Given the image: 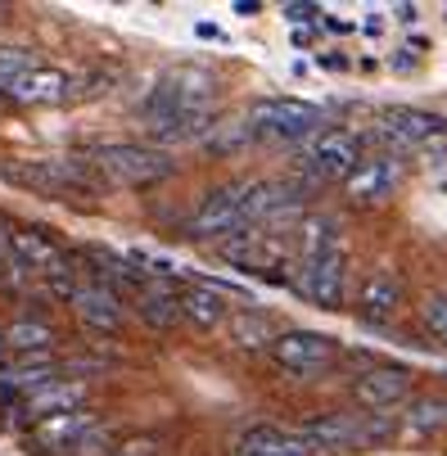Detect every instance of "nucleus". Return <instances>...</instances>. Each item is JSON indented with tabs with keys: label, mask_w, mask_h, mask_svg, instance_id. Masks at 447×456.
Returning a JSON list of instances; mask_svg holds the SVG:
<instances>
[{
	"label": "nucleus",
	"mask_w": 447,
	"mask_h": 456,
	"mask_svg": "<svg viewBox=\"0 0 447 456\" xmlns=\"http://www.w3.org/2000/svg\"><path fill=\"white\" fill-rule=\"evenodd\" d=\"M86 403V384H77V379H54V384H45V388H37V394H28L23 398V420H50V416H63V411H77Z\"/></svg>",
	"instance_id": "nucleus-16"
},
{
	"label": "nucleus",
	"mask_w": 447,
	"mask_h": 456,
	"mask_svg": "<svg viewBox=\"0 0 447 456\" xmlns=\"http://www.w3.org/2000/svg\"><path fill=\"white\" fill-rule=\"evenodd\" d=\"M109 447H113V438H109V429L104 425H95L91 434H82L69 452H63V456H109Z\"/></svg>",
	"instance_id": "nucleus-29"
},
{
	"label": "nucleus",
	"mask_w": 447,
	"mask_h": 456,
	"mask_svg": "<svg viewBox=\"0 0 447 456\" xmlns=\"http://www.w3.org/2000/svg\"><path fill=\"white\" fill-rule=\"evenodd\" d=\"M244 194H248V181H235V185L213 190L208 200L195 208V217H190V235H195V240H231V235L248 231Z\"/></svg>",
	"instance_id": "nucleus-8"
},
{
	"label": "nucleus",
	"mask_w": 447,
	"mask_h": 456,
	"mask_svg": "<svg viewBox=\"0 0 447 456\" xmlns=\"http://www.w3.org/2000/svg\"><path fill=\"white\" fill-rule=\"evenodd\" d=\"M73 312L82 316V325H91V330H100V335H113L118 325H122V298H118V289H109L104 281L77 285Z\"/></svg>",
	"instance_id": "nucleus-13"
},
{
	"label": "nucleus",
	"mask_w": 447,
	"mask_h": 456,
	"mask_svg": "<svg viewBox=\"0 0 447 456\" xmlns=\"http://www.w3.org/2000/svg\"><path fill=\"white\" fill-rule=\"evenodd\" d=\"M10 95L19 104H63V100H73V73H63V69H50V63H37L32 73H23Z\"/></svg>",
	"instance_id": "nucleus-15"
},
{
	"label": "nucleus",
	"mask_w": 447,
	"mask_h": 456,
	"mask_svg": "<svg viewBox=\"0 0 447 456\" xmlns=\"http://www.w3.org/2000/svg\"><path fill=\"white\" fill-rule=\"evenodd\" d=\"M0 339H5V348H14V353H45L54 344V330L45 321H14Z\"/></svg>",
	"instance_id": "nucleus-24"
},
{
	"label": "nucleus",
	"mask_w": 447,
	"mask_h": 456,
	"mask_svg": "<svg viewBox=\"0 0 447 456\" xmlns=\"http://www.w3.org/2000/svg\"><path fill=\"white\" fill-rule=\"evenodd\" d=\"M136 312H141V321L150 325V330H172V325L181 321L176 294L167 285H150V281H145V289H136Z\"/></svg>",
	"instance_id": "nucleus-20"
},
{
	"label": "nucleus",
	"mask_w": 447,
	"mask_h": 456,
	"mask_svg": "<svg viewBox=\"0 0 447 456\" xmlns=\"http://www.w3.org/2000/svg\"><path fill=\"white\" fill-rule=\"evenodd\" d=\"M226 325H231V344L244 348V353H258V348H272V344H276V325H272L267 312L244 307V312H235Z\"/></svg>",
	"instance_id": "nucleus-21"
},
{
	"label": "nucleus",
	"mask_w": 447,
	"mask_h": 456,
	"mask_svg": "<svg viewBox=\"0 0 447 456\" xmlns=\"http://www.w3.org/2000/svg\"><path fill=\"white\" fill-rule=\"evenodd\" d=\"M100 420L91 416V411H63V416H50V420H37L32 425V443H37V452H45V456H63L82 434H91Z\"/></svg>",
	"instance_id": "nucleus-14"
},
{
	"label": "nucleus",
	"mask_w": 447,
	"mask_h": 456,
	"mask_svg": "<svg viewBox=\"0 0 447 456\" xmlns=\"http://www.w3.org/2000/svg\"><path fill=\"white\" fill-rule=\"evenodd\" d=\"M204 141H208V150L231 154V150L248 145V141H253V132H248V122H244V118H240V122H213V132H208Z\"/></svg>",
	"instance_id": "nucleus-26"
},
{
	"label": "nucleus",
	"mask_w": 447,
	"mask_h": 456,
	"mask_svg": "<svg viewBox=\"0 0 447 456\" xmlns=\"http://www.w3.org/2000/svg\"><path fill=\"white\" fill-rule=\"evenodd\" d=\"M398 303H402V285H398L389 272H375V276L362 285V312H366V316H375V321L394 316V312H398Z\"/></svg>",
	"instance_id": "nucleus-23"
},
{
	"label": "nucleus",
	"mask_w": 447,
	"mask_h": 456,
	"mask_svg": "<svg viewBox=\"0 0 447 456\" xmlns=\"http://www.w3.org/2000/svg\"><path fill=\"white\" fill-rule=\"evenodd\" d=\"M298 434H303V443L312 447V452H339V447H366V443H375V438H389V425L379 420V416H370V420H357V416H321V420H307V425H298Z\"/></svg>",
	"instance_id": "nucleus-9"
},
{
	"label": "nucleus",
	"mask_w": 447,
	"mask_h": 456,
	"mask_svg": "<svg viewBox=\"0 0 447 456\" xmlns=\"http://www.w3.org/2000/svg\"><path fill=\"white\" fill-rule=\"evenodd\" d=\"M91 172L109 185H150V181H163L172 176V159L154 145H100L91 150Z\"/></svg>",
	"instance_id": "nucleus-3"
},
{
	"label": "nucleus",
	"mask_w": 447,
	"mask_h": 456,
	"mask_svg": "<svg viewBox=\"0 0 447 456\" xmlns=\"http://www.w3.org/2000/svg\"><path fill=\"white\" fill-rule=\"evenodd\" d=\"M213 95H217V77L199 63H176L158 77V86L150 91L145 100V122L150 118H167V113H208L213 109Z\"/></svg>",
	"instance_id": "nucleus-1"
},
{
	"label": "nucleus",
	"mask_w": 447,
	"mask_h": 456,
	"mask_svg": "<svg viewBox=\"0 0 447 456\" xmlns=\"http://www.w3.org/2000/svg\"><path fill=\"white\" fill-rule=\"evenodd\" d=\"M0 176L23 185V190H37V194H69V190H95L100 176L91 172L86 159H19V163H5Z\"/></svg>",
	"instance_id": "nucleus-4"
},
{
	"label": "nucleus",
	"mask_w": 447,
	"mask_h": 456,
	"mask_svg": "<svg viewBox=\"0 0 447 456\" xmlns=\"http://www.w3.org/2000/svg\"><path fill=\"white\" fill-rule=\"evenodd\" d=\"M248 132L253 141H307L321 132V122H326V109L321 104H312V100H289V95H272V100H258L248 113Z\"/></svg>",
	"instance_id": "nucleus-2"
},
{
	"label": "nucleus",
	"mask_w": 447,
	"mask_h": 456,
	"mask_svg": "<svg viewBox=\"0 0 447 456\" xmlns=\"http://www.w3.org/2000/svg\"><path fill=\"white\" fill-rule=\"evenodd\" d=\"M272 362L298 379H312V375H326L339 362V344L321 330H285L272 344Z\"/></svg>",
	"instance_id": "nucleus-7"
},
{
	"label": "nucleus",
	"mask_w": 447,
	"mask_h": 456,
	"mask_svg": "<svg viewBox=\"0 0 447 456\" xmlns=\"http://www.w3.org/2000/svg\"><path fill=\"white\" fill-rule=\"evenodd\" d=\"M375 136L389 141L394 150H434V145H447V118H438L429 109L394 104L375 118Z\"/></svg>",
	"instance_id": "nucleus-6"
},
{
	"label": "nucleus",
	"mask_w": 447,
	"mask_h": 456,
	"mask_svg": "<svg viewBox=\"0 0 447 456\" xmlns=\"http://www.w3.org/2000/svg\"><path fill=\"white\" fill-rule=\"evenodd\" d=\"M0 357H5V339H0Z\"/></svg>",
	"instance_id": "nucleus-33"
},
{
	"label": "nucleus",
	"mask_w": 447,
	"mask_h": 456,
	"mask_svg": "<svg viewBox=\"0 0 447 456\" xmlns=\"http://www.w3.org/2000/svg\"><path fill=\"white\" fill-rule=\"evenodd\" d=\"M298 163L316 176V181H348L362 163V141L353 132H344V126H321L316 136L303 141L298 150Z\"/></svg>",
	"instance_id": "nucleus-5"
},
{
	"label": "nucleus",
	"mask_w": 447,
	"mask_h": 456,
	"mask_svg": "<svg viewBox=\"0 0 447 456\" xmlns=\"http://www.w3.org/2000/svg\"><path fill=\"white\" fill-rule=\"evenodd\" d=\"M316 14H321L316 5H285V19H289V23H312Z\"/></svg>",
	"instance_id": "nucleus-31"
},
{
	"label": "nucleus",
	"mask_w": 447,
	"mask_h": 456,
	"mask_svg": "<svg viewBox=\"0 0 447 456\" xmlns=\"http://www.w3.org/2000/svg\"><path fill=\"white\" fill-rule=\"evenodd\" d=\"M10 248V231H5V222H0V253Z\"/></svg>",
	"instance_id": "nucleus-32"
},
{
	"label": "nucleus",
	"mask_w": 447,
	"mask_h": 456,
	"mask_svg": "<svg viewBox=\"0 0 447 456\" xmlns=\"http://www.w3.org/2000/svg\"><path fill=\"white\" fill-rule=\"evenodd\" d=\"M407 429H411V434H438V429H447V403H443V398L420 403V407L407 416Z\"/></svg>",
	"instance_id": "nucleus-27"
},
{
	"label": "nucleus",
	"mask_w": 447,
	"mask_h": 456,
	"mask_svg": "<svg viewBox=\"0 0 447 456\" xmlns=\"http://www.w3.org/2000/svg\"><path fill=\"white\" fill-rule=\"evenodd\" d=\"M113 456H163V443L158 438H132V443H122Z\"/></svg>",
	"instance_id": "nucleus-30"
},
{
	"label": "nucleus",
	"mask_w": 447,
	"mask_h": 456,
	"mask_svg": "<svg viewBox=\"0 0 447 456\" xmlns=\"http://www.w3.org/2000/svg\"><path fill=\"white\" fill-rule=\"evenodd\" d=\"M420 321H425V330L438 344H447V298L443 294H425L420 298Z\"/></svg>",
	"instance_id": "nucleus-28"
},
{
	"label": "nucleus",
	"mask_w": 447,
	"mask_h": 456,
	"mask_svg": "<svg viewBox=\"0 0 447 456\" xmlns=\"http://www.w3.org/2000/svg\"><path fill=\"white\" fill-rule=\"evenodd\" d=\"M176 303L195 330H213V325L226 321V289H217V285H190L185 294H176Z\"/></svg>",
	"instance_id": "nucleus-19"
},
{
	"label": "nucleus",
	"mask_w": 447,
	"mask_h": 456,
	"mask_svg": "<svg viewBox=\"0 0 447 456\" xmlns=\"http://www.w3.org/2000/svg\"><path fill=\"white\" fill-rule=\"evenodd\" d=\"M344 285H348V257L344 248L339 253H321V257H307L298 263V276H294V289L316 303V307H339L344 303Z\"/></svg>",
	"instance_id": "nucleus-10"
},
{
	"label": "nucleus",
	"mask_w": 447,
	"mask_h": 456,
	"mask_svg": "<svg viewBox=\"0 0 447 456\" xmlns=\"http://www.w3.org/2000/svg\"><path fill=\"white\" fill-rule=\"evenodd\" d=\"M235 456H312V447L303 443L298 429H280V425H253L240 443Z\"/></svg>",
	"instance_id": "nucleus-18"
},
{
	"label": "nucleus",
	"mask_w": 447,
	"mask_h": 456,
	"mask_svg": "<svg viewBox=\"0 0 447 456\" xmlns=\"http://www.w3.org/2000/svg\"><path fill=\"white\" fill-rule=\"evenodd\" d=\"M321 253H339V226L330 217H303L298 222V263L307 257H321Z\"/></svg>",
	"instance_id": "nucleus-22"
},
{
	"label": "nucleus",
	"mask_w": 447,
	"mask_h": 456,
	"mask_svg": "<svg viewBox=\"0 0 447 456\" xmlns=\"http://www.w3.org/2000/svg\"><path fill=\"white\" fill-rule=\"evenodd\" d=\"M37 69V59H32V50H23V45H0V91H10L23 73H32Z\"/></svg>",
	"instance_id": "nucleus-25"
},
{
	"label": "nucleus",
	"mask_w": 447,
	"mask_h": 456,
	"mask_svg": "<svg viewBox=\"0 0 447 456\" xmlns=\"http://www.w3.org/2000/svg\"><path fill=\"white\" fill-rule=\"evenodd\" d=\"M398 185H402V163L389 159V154H375V159L357 163V172L344 181V194H348V204H357V208H375V204L394 200Z\"/></svg>",
	"instance_id": "nucleus-11"
},
{
	"label": "nucleus",
	"mask_w": 447,
	"mask_h": 456,
	"mask_svg": "<svg viewBox=\"0 0 447 456\" xmlns=\"http://www.w3.org/2000/svg\"><path fill=\"white\" fill-rule=\"evenodd\" d=\"M10 257L23 272H37V276H50V272H59L63 263H69L63 248L41 231H10Z\"/></svg>",
	"instance_id": "nucleus-17"
},
{
	"label": "nucleus",
	"mask_w": 447,
	"mask_h": 456,
	"mask_svg": "<svg viewBox=\"0 0 447 456\" xmlns=\"http://www.w3.org/2000/svg\"><path fill=\"white\" fill-rule=\"evenodd\" d=\"M353 398L366 411L385 416L389 407H398V403L411 398V370H402V366H370V370H362L353 379Z\"/></svg>",
	"instance_id": "nucleus-12"
}]
</instances>
